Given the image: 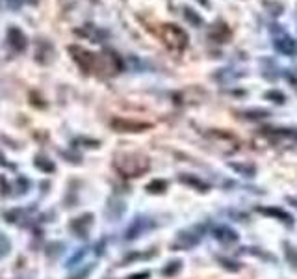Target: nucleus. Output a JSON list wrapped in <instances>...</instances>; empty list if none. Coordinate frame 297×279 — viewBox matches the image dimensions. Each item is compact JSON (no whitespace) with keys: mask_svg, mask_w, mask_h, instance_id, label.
Masks as SVG:
<instances>
[{"mask_svg":"<svg viewBox=\"0 0 297 279\" xmlns=\"http://www.w3.org/2000/svg\"><path fill=\"white\" fill-rule=\"evenodd\" d=\"M113 167L121 177L136 179L150 169V160L141 153H121L113 160Z\"/></svg>","mask_w":297,"mask_h":279,"instance_id":"f257e3e1","label":"nucleus"},{"mask_svg":"<svg viewBox=\"0 0 297 279\" xmlns=\"http://www.w3.org/2000/svg\"><path fill=\"white\" fill-rule=\"evenodd\" d=\"M158 37L173 52H184V48L188 46V34L180 26L173 24V23L162 24L160 30H158Z\"/></svg>","mask_w":297,"mask_h":279,"instance_id":"f03ea898","label":"nucleus"},{"mask_svg":"<svg viewBox=\"0 0 297 279\" xmlns=\"http://www.w3.org/2000/svg\"><path fill=\"white\" fill-rule=\"evenodd\" d=\"M69 52H71V56H73L74 64L78 65L85 74L95 73V71H97V58H99V54H95V52H91V50H87V48L78 46V45L69 46Z\"/></svg>","mask_w":297,"mask_h":279,"instance_id":"7ed1b4c3","label":"nucleus"},{"mask_svg":"<svg viewBox=\"0 0 297 279\" xmlns=\"http://www.w3.org/2000/svg\"><path fill=\"white\" fill-rule=\"evenodd\" d=\"M110 125L115 132H145V130L152 129V123L127 119V117H115V119H111Z\"/></svg>","mask_w":297,"mask_h":279,"instance_id":"20e7f679","label":"nucleus"},{"mask_svg":"<svg viewBox=\"0 0 297 279\" xmlns=\"http://www.w3.org/2000/svg\"><path fill=\"white\" fill-rule=\"evenodd\" d=\"M121 60L113 52H102L97 58V71H104L106 74H117L121 71Z\"/></svg>","mask_w":297,"mask_h":279,"instance_id":"39448f33","label":"nucleus"},{"mask_svg":"<svg viewBox=\"0 0 297 279\" xmlns=\"http://www.w3.org/2000/svg\"><path fill=\"white\" fill-rule=\"evenodd\" d=\"M201 236H203V227H195L193 231H184V232H178V238L176 242L173 244V250H178V248H191L195 242L201 240Z\"/></svg>","mask_w":297,"mask_h":279,"instance_id":"423d86ee","label":"nucleus"},{"mask_svg":"<svg viewBox=\"0 0 297 279\" xmlns=\"http://www.w3.org/2000/svg\"><path fill=\"white\" fill-rule=\"evenodd\" d=\"M8 41H9V45L13 46L17 52H22L28 45V39H26V36L22 34V30H21V28H15V26L8 30Z\"/></svg>","mask_w":297,"mask_h":279,"instance_id":"0eeeda50","label":"nucleus"},{"mask_svg":"<svg viewBox=\"0 0 297 279\" xmlns=\"http://www.w3.org/2000/svg\"><path fill=\"white\" fill-rule=\"evenodd\" d=\"M275 48H277L278 52H282V54H286V56L297 54V43L290 36L275 37Z\"/></svg>","mask_w":297,"mask_h":279,"instance_id":"6e6552de","label":"nucleus"},{"mask_svg":"<svg viewBox=\"0 0 297 279\" xmlns=\"http://www.w3.org/2000/svg\"><path fill=\"white\" fill-rule=\"evenodd\" d=\"M258 212L266 214V216H271V218H275V220H278V222H282V223H288V225L294 223L292 214H288L286 210H280L277 207H260Z\"/></svg>","mask_w":297,"mask_h":279,"instance_id":"1a4fd4ad","label":"nucleus"},{"mask_svg":"<svg viewBox=\"0 0 297 279\" xmlns=\"http://www.w3.org/2000/svg\"><path fill=\"white\" fill-rule=\"evenodd\" d=\"M213 236H215L217 240H221V242L238 240V234L232 231L231 227H225V225H221V227H215V229H213Z\"/></svg>","mask_w":297,"mask_h":279,"instance_id":"9d476101","label":"nucleus"},{"mask_svg":"<svg viewBox=\"0 0 297 279\" xmlns=\"http://www.w3.org/2000/svg\"><path fill=\"white\" fill-rule=\"evenodd\" d=\"M178 181H180V183H184V185L193 186V188H199L201 192H206V190H208V185H206L204 181L197 179L195 175H190V173H184V175H180V177H178Z\"/></svg>","mask_w":297,"mask_h":279,"instance_id":"9b49d317","label":"nucleus"},{"mask_svg":"<svg viewBox=\"0 0 297 279\" xmlns=\"http://www.w3.org/2000/svg\"><path fill=\"white\" fill-rule=\"evenodd\" d=\"M282 248H284V257H286V260L294 268H297V248L294 244H290V242H284Z\"/></svg>","mask_w":297,"mask_h":279,"instance_id":"f8f14e48","label":"nucleus"},{"mask_svg":"<svg viewBox=\"0 0 297 279\" xmlns=\"http://www.w3.org/2000/svg\"><path fill=\"white\" fill-rule=\"evenodd\" d=\"M231 167L234 171H238L240 175H245V177H253L256 173V167L253 164H236V162H231Z\"/></svg>","mask_w":297,"mask_h":279,"instance_id":"ddd939ff","label":"nucleus"},{"mask_svg":"<svg viewBox=\"0 0 297 279\" xmlns=\"http://www.w3.org/2000/svg\"><path fill=\"white\" fill-rule=\"evenodd\" d=\"M167 181L164 179H154L152 183H148L147 185V192L148 194H162V192H166L167 190Z\"/></svg>","mask_w":297,"mask_h":279,"instance_id":"4468645a","label":"nucleus"},{"mask_svg":"<svg viewBox=\"0 0 297 279\" xmlns=\"http://www.w3.org/2000/svg\"><path fill=\"white\" fill-rule=\"evenodd\" d=\"M180 268H182V260H171L166 268L162 270V276L164 278H173V276H176V272Z\"/></svg>","mask_w":297,"mask_h":279,"instance_id":"2eb2a0df","label":"nucleus"},{"mask_svg":"<svg viewBox=\"0 0 297 279\" xmlns=\"http://www.w3.org/2000/svg\"><path fill=\"white\" fill-rule=\"evenodd\" d=\"M266 97H268V99H271V97H273V99H277L278 104H282V102L286 101V99H284V95H282V93H278V92H268L266 93Z\"/></svg>","mask_w":297,"mask_h":279,"instance_id":"dca6fc26","label":"nucleus"},{"mask_svg":"<svg viewBox=\"0 0 297 279\" xmlns=\"http://www.w3.org/2000/svg\"><path fill=\"white\" fill-rule=\"evenodd\" d=\"M219 262L223 264V268L232 270V272H238V270H240V268H236V266H232V264H238V262H232V260H229V259H219Z\"/></svg>","mask_w":297,"mask_h":279,"instance_id":"f3484780","label":"nucleus"},{"mask_svg":"<svg viewBox=\"0 0 297 279\" xmlns=\"http://www.w3.org/2000/svg\"><path fill=\"white\" fill-rule=\"evenodd\" d=\"M150 274L148 272H139V274H134V276H130L128 279H147Z\"/></svg>","mask_w":297,"mask_h":279,"instance_id":"a211bd4d","label":"nucleus"}]
</instances>
